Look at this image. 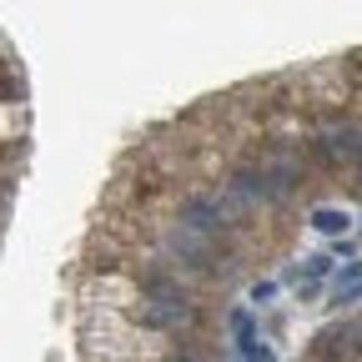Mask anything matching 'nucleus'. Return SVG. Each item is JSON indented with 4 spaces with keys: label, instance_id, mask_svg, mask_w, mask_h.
Listing matches in <instances>:
<instances>
[{
    "label": "nucleus",
    "instance_id": "1",
    "mask_svg": "<svg viewBox=\"0 0 362 362\" xmlns=\"http://www.w3.org/2000/svg\"><path fill=\"white\" fill-rule=\"evenodd\" d=\"M292 192L297 187H287L267 161H237L232 171H226V206H232L237 216L247 206H287Z\"/></svg>",
    "mask_w": 362,
    "mask_h": 362
},
{
    "label": "nucleus",
    "instance_id": "2",
    "mask_svg": "<svg viewBox=\"0 0 362 362\" xmlns=\"http://www.w3.org/2000/svg\"><path fill=\"white\" fill-rule=\"evenodd\" d=\"M161 252H166V262H171V267L197 272V277H221V272H232V262H237L226 247L192 237L187 226H176V221H166V226H161Z\"/></svg>",
    "mask_w": 362,
    "mask_h": 362
},
{
    "label": "nucleus",
    "instance_id": "3",
    "mask_svg": "<svg viewBox=\"0 0 362 362\" xmlns=\"http://www.w3.org/2000/svg\"><path fill=\"white\" fill-rule=\"evenodd\" d=\"M237 221H242V216L226 206L221 197H211V192H187V197H181V206H176V226H187L192 237L216 242V247L237 232Z\"/></svg>",
    "mask_w": 362,
    "mask_h": 362
},
{
    "label": "nucleus",
    "instance_id": "4",
    "mask_svg": "<svg viewBox=\"0 0 362 362\" xmlns=\"http://www.w3.org/2000/svg\"><path fill=\"white\" fill-rule=\"evenodd\" d=\"M136 287H141V302H166V307H192L187 287H181L176 267L171 262H151L141 277H136Z\"/></svg>",
    "mask_w": 362,
    "mask_h": 362
},
{
    "label": "nucleus",
    "instance_id": "5",
    "mask_svg": "<svg viewBox=\"0 0 362 362\" xmlns=\"http://www.w3.org/2000/svg\"><path fill=\"white\" fill-rule=\"evenodd\" d=\"M192 317V307H166V302H146L141 307V322L146 327H181Z\"/></svg>",
    "mask_w": 362,
    "mask_h": 362
},
{
    "label": "nucleus",
    "instance_id": "6",
    "mask_svg": "<svg viewBox=\"0 0 362 362\" xmlns=\"http://www.w3.org/2000/svg\"><path fill=\"white\" fill-rule=\"evenodd\" d=\"M312 226H317L322 237H342V232H347V211H337V206H317V211H312Z\"/></svg>",
    "mask_w": 362,
    "mask_h": 362
},
{
    "label": "nucleus",
    "instance_id": "7",
    "mask_svg": "<svg viewBox=\"0 0 362 362\" xmlns=\"http://www.w3.org/2000/svg\"><path fill=\"white\" fill-rule=\"evenodd\" d=\"M327 272H332V257H327V252H312V257H302V267L292 272V277H297V282H322Z\"/></svg>",
    "mask_w": 362,
    "mask_h": 362
},
{
    "label": "nucleus",
    "instance_id": "8",
    "mask_svg": "<svg viewBox=\"0 0 362 362\" xmlns=\"http://www.w3.org/2000/svg\"><path fill=\"white\" fill-rule=\"evenodd\" d=\"M237 347H242V357H247V362H277V357H272V347H262L257 337H247V342H237Z\"/></svg>",
    "mask_w": 362,
    "mask_h": 362
},
{
    "label": "nucleus",
    "instance_id": "9",
    "mask_svg": "<svg viewBox=\"0 0 362 362\" xmlns=\"http://www.w3.org/2000/svg\"><path fill=\"white\" fill-rule=\"evenodd\" d=\"M272 297H277V282H272V277H262V282H252V302H257V307H267Z\"/></svg>",
    "mask_w": 362,
    "mask_h": 362
}]
</instances>
